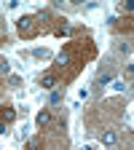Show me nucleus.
<instances>
[{
  "label": "nucleus",
  "mask_w": 134,
  "mask_h": 150,
  "mask_svg": "<svg viewBox=\"0 0 134 150\" xmlns=\"http://www.w3.org/2000/svg\"><path fill=\"white\" fill-rule=\"evenodd\" d=\"M8 86L11 88H19V86H22V78H19V75H11V78H8Z\"/></svg>",
  "instance_id": "0eeeda50"
},
{
  "label": "nucleus",
  "mask_w": 134,
  "mask_h": 150,
  "mask_svg": "<svg viewBox=\"0 0 134 150\" xmlns=\"http://www.w3.org/2000/svg\"><path fill=\"white\" fill-rule=\"evenodd\" d=\"M99 139H102V145H107V147H113V145H116V131H105V134H102Z\"/></svg>",
  "instance_id": "7ed1b4c3"
},
{
  "label": "nucleus",
  "mask_w": 134,
  "mask_h": 150,
  "mask_svg": "<svg viewBox=\"0 0 134 150\" xmlns=\"http://www.w3.org/2000/svg\"><path fill=\"white\" fill-rule=\"evenodd\" d=\"M54 83H56V78H54L51 72H48V75H43V78H40V86H43V88H54Z\"/></svg>",
  "instance_id": "39448f33"
},
{
  "label": "nucleus",
  "mask_w": 134,
  "mask_h": 150,
  "mask_svg": "<svg viewBox=\"0 0 134 150\" xmlns=\"http://www.w3.org/2000/svg\"><path fill=\"white\" fill-rule=\"evenodd\" d=\"M32 54L38 56V59H48V51H46V48H35Z\"/></svg>",
  "instance_id": "6e6552de"
},
{
  "label": "nucleus",
  "mask_w": 134,
  "mask_h": 150,
  "mask_svg": "<svg viewBox=\"0 0 134 150\" xmlns=\"http://www.w3.org/2000/svg\"><path fill=\"white\" fill-rule=\"evenodd\" d=\"M0 118H3L6 123H8V121H13V118H16V110H13V107H3V112H0Z\"/></svg>",
  "instance_id": "20e7f679"
},
{
  "label": "nucleus",
  "mask_w": 134,
  "mask_h": 150,
  "mask_svg": "<svg viewBox=\"0 0 134 150\" xmlns=\"http://www.w3.org/2000/svg\"><path fill=\"white\" fill-rule=\"evenodd\" d=\"M16 30H19V35H22V38H32V35H35V19H32V16H22V19L16 22Z\"/></svg>",
  "instance_id": "f257e3e1"
},
{
  "label": "nucleus",
  "mask_w": 134,
  "mask_h": 150,
  "mask_svg": "<svg viewBox=\"0 0 134 150\" xmlns=\"http://www.w3.org/2000/svg\"><path fill=\"white\" fill-rule=\"evenodd\" d=\"M35 121H38V126H48V123H51V112H48V110H40Z\"/></svg>",
  "instance_id": "f03ea898"
},
{
  "label": "nucleus",
  "mask_w": 134,
  "mask_h": 150,
  "mask_svg": "<svg viewBox=\"0 0 134 150\" xmlns=\"http://www.w3.org/2000/svg\"><path fill=\"white\" fill-rule=\"evenodd\" d=\"M67 62H70V54H65V51H62L59 56H56V64H59V67H65Z\"/></svg>",
  "instance_id": "423d86ee"
},
{
  "label": "nucleus",
  "mask_w": 134,
  "mask_h": 150,
  "mask_svg": "<svg viewBox=\"0 0 134 150\" xmlns=\"http://www.w3.org/2000/svg\"><path fill=\"white\" fill-rule=\"evenodd\" d=\"M113 88H116V91H123V88H126V83H123V81H116V83H113Z\"/></svg>",
  "instance_id": "1a4fd4ad"
}]
</instances>
